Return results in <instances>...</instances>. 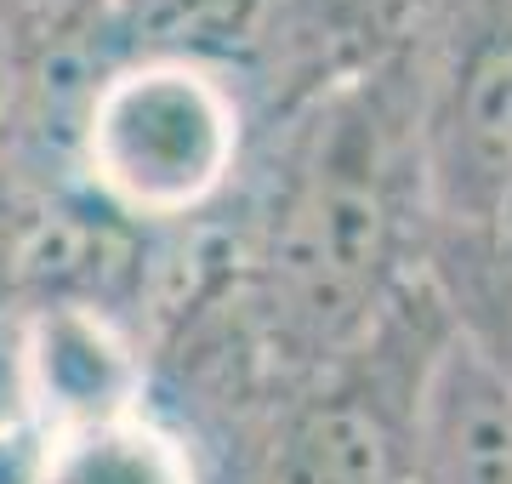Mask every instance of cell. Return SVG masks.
Masks as SVG:
<instances>
[{"label":"cell","mask_w":512,"mask_h":484,"mask_svg":"<svg viewBox=\"0 0 512 484\" xmlns=\"http://www.w3.org/2000/svg\"><path fill=\"white\" fill-rule=\"evenodd\" d=\"M103 6L109 0H0V69L18 75L97 46Z\"/></svg>","instance_id":"cell-10"},{"label":"cell","mask_w":512,"mask_h":484,"mask_svg":"<svg viewBox=\"0 0 512 484\" xmlns=\"http://www.w3.org/2000/svg\"><path fill=\"white\" fill-rule=\"evenodd\" d=\"M410 484H512V382L461 336L421 393Z\"/></svg>","instance_id":"cell-7"},{"label":"cell","mask_w":512,"mask_h":484,"mask_svg":"<svg viewBox=\"0 0 512 484\" xmlns=\"http://www.w3.org/2000/svg\"><path fill=\"white\" fill-rule=\"evenodd\" d=\"M450 336L456 325L421 268L359 348L205 445L211 484H410L421 393Z\"/></svg>","instance_id":"cell-2"},{"label":"cell","mask_w":512,"mask_h":484,"mask_svg":"<svg viewBox=\"0 0 512 484\" xmlns=\"http://www.w3.org/2000/svg\"><path fill=\"white\" fill-rule=\"evenodd\" d=\"M404 57L433 234L501 228L512 194V0H427Z\"/></svg>","instance_id":"cell-4"},{"label":"cell","mask_w":512,"mask_h":484,"mask_svg":"<svg viewBox=\"0 0 512 484\" xmlns=\"http://www.w3.org/2000/svg\"><path fill=\"white\" fill-rule=\"evenodd\" d=\"M262 109L239 69L188 57H114L74 126V177L137 228H194L234 205Z\"/></svg>","instance_id":"cell-3"},{"label":"cell","mask_w":512,"mask_h":484,"mask_svg":"<svg viewBox=\"0 0 512 484\" xmlns=\"http://www.w3.org/2000/svg\"><path fill=\"white\" fill-rule=\"evenodd\" d=\"M427 234L416 92L399 52L262 126L228 205V274L165 331L200 342V359L256 410L365 342L421 280Z\"/></svg>","instance_id":"cell-1"},{"label":"cell","mask_w":512,"mask_h":484,"mask_svg":"<svg viewBox=\"0 0 512 484\" xmlns=\"http://www.w3.org/2000/svg\"><path fill=\"white\" fill-rule=\"evenodd\" d=\"M427 280L456 336L512 382V228L427 234Z\"/></svg>","instance_id":"cell-9"},{"label":"cell","mask_w":512,"mask_h":484,"mask_svg":"<svg viewBox=\"0 0 512 484\" xmlns=\"http://www.w3.org/2000/svg\"><path fill=\"white\" fill-rule=\"evenodd\" d=\"M6 484H211L200 439L143 393L23 439Z\"/></svg>","instance_id":"cell-6"},{"label":"cell","mask_w":512,"mask_h":484,"mask_svg":"<svg viewBox=\"0 0 512 484\" xmlns=\"http://www.w3.org/2000/svg\"><path fill=\"white\" fill-rule=\"evenodd\" d=\"M274 0H109L97 23V57H188L217 69H251Z\"/></svg>","instance_id":"cell-8"},{"label":"cell","mask_w":512,"mask_h":484,"mask_svg":"<svg viewBox=\"0 0 512 484\" xmlns=\"http://www.w3.org/2000/svg\"><path fill=\"white\" fill-rule=\"evenodd\" d=\"M427 0H274L268 35L245 69L262 126L296 103L382 69L410 46Z\"/></svg>","instance_id":"cell-5"},{"label":"cell","mask_w":512,"mask_h":484,"mask_svg":"<svg viewBox=\"0 0 512 484\" xmlns=\"http://www.w3.org/2000/svg\"><path fill=\"white\" fill-rule=\"evenodd\" d=\"M0 103H6V69H0Z\"/></svg>","instance_id":"cell-12"},{"label":"cell","mask_w":512,"mask_h":484,"mask_svg":"<svg viewBox=\"0 0 512 484\" xmlns=\"http://www.w3.org/2000/svg\"><path fill=\"white\" fill-rule=\"evenodd\" d=\"M501 228H512V194H507V217H501Z\"/></svg>","instance_id":"cell-11"}]
</instances>
